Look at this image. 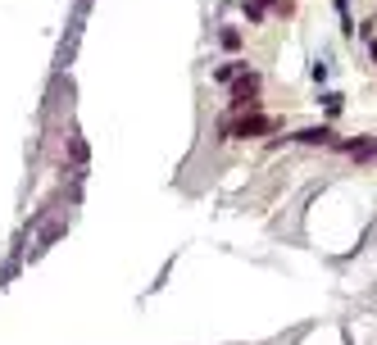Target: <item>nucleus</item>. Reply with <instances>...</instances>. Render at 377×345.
<instances>
[{"label": "nucleus", "instance_id": "1", "mask_svg": "<svg viewBox=\"0 0 377 345\" xmlns=\"http://www.w3.org/2000/svg\"><path fill=\"white\" fill-rule=\"evenodd\" d=\"M273 128H278V119H269V114H255V109H250L246 119L223 123V137H264V132H273Z\"/></svg>", "mask_w": 377, "mask_h": 345}, {"label": "nucleus", "instance_id": "2", "mask_svg": "<svg viewBox=\"0 0 377 345\" xmlns=\"http://www.w3.org/2000/svg\"><path fill=\"white\" fill-rule=\"evenodd\" d=\"M255 96H259V77L241 73L237 86H232V105H237V109H255Z\"/></svg>", "mask_w": 377, "mask_h": 345}, {"label": "nucleus", "instance_id": "3", "mask_svg": "<svg viewBox=\"0 0 377 345\" xmlns=\"http://www.w3.org/2000/svg\"><path fill=\"white\" fill-rule=\"evenodd\" d=\"M291 141H300V146H332V128H304Z\"/></svg>", "mask_w": 377, "mask_h": 345}, {"label": "nucleus", "instance_id": "4", "mask_svg": "<svg viewBox=\"0 0 377 345\" xmlns=\"http://www.w3.org/2000/svg\"><path fill=\"white\" fill-rule=\"evenodd\" d=\"M237 73H246V64H223V68H218V82H232Z\"/></svg>", "mask_w": 377, "mask_h": 345}, {"label": "nucleus", "instance_id": "5", "mask_svg": "<svg viewBox=\"0 0 377 345\" xmlns=\"http://www.w3.org/2000/svg\"><path fill=\"white\" fill-rule=\"evenodd\" d=\"M218 41H223V50H237V46H241V32H232V28H227Z\"/></svg>", "mask_w": 377, "mask_h": 345}, {"label": "nucleus", "instance_id": "6", "mask_svg": "<svg viewBox=\"0 0 377 345\" xmlns=\"http://www.w3.org/2000/svg\"><path fill=\"white\" fill-rule=\"evenodd\" d=\"M73 159H77V164L86 159V141H82V137H73Z\"/></svg>", "mask_w": 377, "mask_h": 345}]
</instances>
